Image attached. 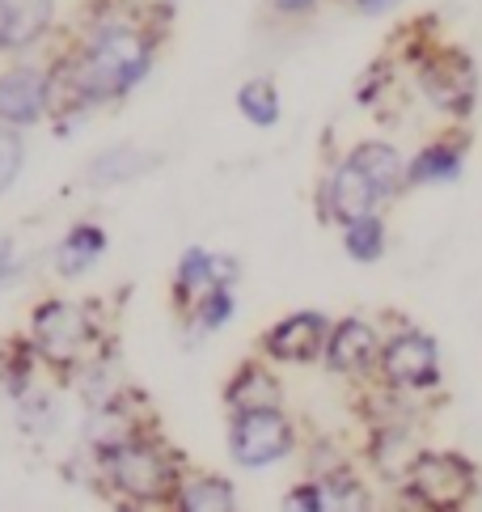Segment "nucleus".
Masks as SVG:
<instances>
[{
    "instance_id": "obj_1",
    "label": "nucleus",
    "mask_w": 482,
    "mask_h": 512,
    "mask_svg": "<svg viewBox=\"0 0 482 512\" xmlns=\"http://www.w3.org/2000/svg\"><path fill=\"white\" fill-rule=\"evenodd\" d=\"M428 17L415 22L402 34L398 56L411 68L419 98L440 111L444 119H470L478 106V64L461 43L440 39V34H423Z\"/></svg>"
},
{
    "instance_id": "obj_2",
    "label": "nucleus",
    "mask_w": 482,
    "mask_h": 512,
    "mask_svg": "<svg viewBox=\"0 0 482 512\" xmlns=\"http://www.w3.org/2000/svg\"><path fill=\"white\" fill-rule=\"evenodd\" d=\"M406 491L428 512H461L478 491V470L457 453H419L406 474Z\"/></svg>"
},
{
    "instance_id": "obj_3",
    "label": "nucleus",
    "mask_w": 482,
    "mask_h": 512,
    "mask_svg": "<svg viewBox=\"0 0 482 512\" xmlns=\"http://www.w3.org/2000/svg\"><path fill=\"white\" fill-rule=\"evenodd\" d=\"M30 339L51 364H77L94 343V318L72 301H43L30 318Z\"/></svg>"
},
{
    "instance_id": "obj_4",
    "label": "nucleus",
    "mask_w": 482,
    "mask_h": 512,
    "mask_svg": "<svg viewBox=\"0 0 482 512\" xmlns=\"http://www.w3.org/2000/svg\"><path fill=\"white\" fill-rule=\"evenodd\" d=\"M106 474L123 496L144 500V504H157L174 491V470L153 445L127 441L119 449H106Z\"/></svg>"
},
{
    "instance_id": "obj_5",
    "label": "nucleus",
    "mask_w": 482,
    "mask_h": 512,
    "mask_svg": "<svg viewBox=\"0 0 482 512\" xmlns=\"http://www.w3.org/2000/svg\"><path fill=\"white\" fill-rule=\"evenodd\" d=\"M51 111V68L13 64L0 72V123L34 127Z\"/></svg>"
},
{
    "instance_id": "obj_6",
    "label": "nucleus",
    "mask_w": 482,
    "mask_h": 512,
    "mask_svg": "<svg viewBox=\"0 0 482 512\" xmlns=\"http://www.w3.org/2000/svg\"><path fill=\"white\" fill-rule=\"evenodd\" d=\"M381 373L389 386L398 390H423L440 377V347L423 331H402L385 343L381 352Z\"/></svg>"
},
{
    "instance_id": "obj_7",
    "label": "nucleus",
    "mask_w": 482,
    "mask_h": 512,
    "mask_svg": "<svg viewBox=\"0 0 482 512\" xmlns=\"http://www.w3.org/2000/svg\"><path fill=\"white\" fill-rule=\"evenodd\" d=\"M292 449V428L280 411H246L233 424V457L241 466H267Z\"/></svg>"
},
{
    "instance_id": "obj_8",
    "label": "nucleus",
    "mask_w": 482,
    "mask_h": 512,
    "mask_svg": "<svg viewBox=\"0 0 482 512\" xmlns=\"http://www.w3.org/2000/svg\"><path fill=\"white\" fill-rule=\"evenodd\" d=\"M322 204H326L330 221L351 225V221H360V216L377 212V204H385V199H381V191L373 187V182L364 178V170L356 166V161H339L335 174L326 178Z\"/></svg>"
},
{
    "instance_id": "obj_9",
    "label": "nucleus",
    "mask_w": 482,
    "mask_h": 512,
    "mask_svg": "<svg viewBox=\"0 0 482 512\" xmlns=\"http://www.w3.org/2000/svg\"><path fill=\"white\" fill-rule=\"evenodd\" d=\"M233 280H237L233 259H225V254H208L203 246H191L187 254H182L178 271H174V297L195 309L212 288H229Z\"/></svg>"
},
{
    "instance_id": "obj_10",
    "label": "nucleus",
    "mask_w": 482,
    "mask_h": 512,
    "mask_svg": "<svg viewBox=\"0 0 482 512\" xmlns=\"http://www.w3.org/2000/svg\"><path fill=\"white\" fill-rule=\"evenodd\" d=\"M466 132H444L411 157V187H449L466 170Z\"/></svg>"
},
{
    "instance_id": "obj_11",
    "label": "nucleus",
    "mask_w": 482,
    "mask_h": 512,
    "mask_svg": "<svg viewBox=\"0 0 482 512\" xmlns=\"http://www.w3.org/2000/svg\"><path fill=\"white\" fill-rule=\"evenodd\" d=\"M381 339L377 331L368 326L364 318H343L335 331H330V343H326V360L335 373H364L373 369V364L381 360Z\"/></svg>"
},
{
    "instance_id": "obj_12",
    "label": "nucleus",
    "mask_w": 482,
    "mask_h": 512,
    "mask_svg": "<svg viewBox=\"0 0 482 512\" xmlns=\"http://www.w3.org/2000/svg\"><path fill=\"white\" fill-rule=\"evenodd\" d=\"M347 161H356L364 170V178L381 191V199H398L411 187V161H406L389 140H364L347 153Z\"/></svg>"
},
{
    "instance_id": "obj_13",
    "label": "nucleus",
    "mask_w": 482,
    "mask_h": 512,
    "mask_svg": "<svg viewBox=\"0 0 482 512\" xmlns=\"http://www.w3.org/2000/svg\"><path fill=\"white\" fill-rule=\"evenodd\" d=\"M330 343V322L322 314H292L280 326H271L267 352L275 360H309Z\"/></svg>"
},
{
    "instance_id": "obj_14",
    "label": "nucleus",
    "mask_w": 482,
    "mask_h": 512,
    "mask_svg": "<svg viewBox=\"0 0 482 512\" xmlns=\"http://www.w3.org/2000/svg\"><path fill=\"white\" fill-rule=\"evenodd\" d=\"M55 26V0H5V56L39 47Z\"/></svg>"
},
{
    "instance_id": "obj_15",
    "label": "nucleus",
    "mask_w": 482,
    "mask_h": 512,
    "mask_svg": "<svg viewBox=\"0 0 482 512\" xmlns=\"http://www.w3.org/2000/svg\"><path fill=\"white\" fill-rule=\"evenodd\" d=\"M157 153H148V149H140V144H115V149H102L94 161H89V174H85V182L89 187H123V182H136V178H144L148 170L157 166Z\"/></svg>"
},
{
    "instance_id": "obj_16",
    "label": "nucleus",
    "mask_w": 482,
    "mask_h": 512,
    "mask_svg": "<svg viewBox=\"0 0 482 512\" xmlns=\"http://www.w3.org/2000/svg\"><path fill=\"white\" fill-rule=\"evenodd\" d=\"M102 254H106V233L98 225H72L64 242L55 246V267H60V276H85Z\"/></svg>"
},
{
    "instance_id": "obj_17",
    "label": "nucleus",
    "mask_w": 482,
    "mask_h": 512,
    "mask_svg": "<svg viewBox=\"0 0 482 512\" xmlns=\"http://www.w3.org/2000/svg\"><path fill=\"white\" fill-rule=\"evenodd\" d=\"M229 402L237 407V415H246V411H275V407H280V386H275V377H267L263 369H241L237 381L229 386Z\"/></svg>"
},
{
    "instance_id": "obj_18",
    "label": "nucleus",
    "mask_w": 482,
    "mask_h": 512,
    "mask_svg": "<svg viewBox=\"0 0 482 512\" xmlns=\"http://www.w3.org/2000/svg\"><path fill=\"white\" fill-rule=\"evenodd\" d=\"M237 111L246 115L254 127H275L280 123V89L271 77H250L237 89Z\"/></svg>"
},
{
    "instance_id": "obj_19",
    "label": "nucleus",
    "mask_w": 482,
    "mask_h": 512,
    "mask_svg": "<svg viewBox=\"0 0 482 512\" xmlns=\"http://www.w3.org/2000/svg\"><path fill=\"white\" fill-rule=\"evenodd\" d=\"M385 242H389V233H385V221L377 212H368V216H360V221L343 225V250L356 263H377L385 254Z\"/></svg>"
},
{
    "instance_id": "obj_20",
    "label": "nucleus",
    "mask_w": 482,
    "mask_h": 512,
    "mask_svg": "<svg viewBox=\"0 0 482 512\" xmlns=\"http://www.w3.org/2000/svg\"><path fill=\"white\" fill-rule=\"evenodd\" d=\"M313 491H318L322 512H368V491L356 479H347V474H330Z\"/></svg>"
},
{
    "instance_id": "obj_21",
    "label": "nucleus",
    "mask_w": 482,
    "mask_h": 512,
    "mask_svg": "<svg viewBox=\"0 0 482 512\" xmlns=\"http://www.w3.org/2000/svg\"><path fill=\"white\" fill-rule=\"evenodd\" d=\"M178 512H237L233 487L225 479H195L187 491H182Z\"/></svg>"
},
{
    "instance_id": "obj_22",
    "label": "nucleus",
    "mask_w": 482,
    "mask_h": 512,
    "mask_svg": "<svg viewBox=\"0 0 482 512\" xmlns=\"http://www.w3.org/2000/svg\"><path fill=\"white\" fill-rule=\"evenodd\" d=\"M415 462H419V445L406 432H381L377 436V466L385 474H411Z\"/></svg>"
},
{
    "instance_id": "obj_23",
    "label": "nucleus",
    "mask_w": 482,
    "mask_h": 512,
    "mask_svg": "<svg viewBox=\"0 0 482 512\" xmlns=\"http://www.w3.org/2000/svg\"><path fill=\"white\" fill-rule=\"evenodd\" d=\"M22 161H26L22 127L0 123V195H5L13 182H17V174H22Z\"/></svg>"
},
{
    "instance_id": "obj_24",
    "label": "nucleus",
    "mask_w": 482,
    "mask_h": 512,
    "mask_svg": "<svg viewBox=\"0 0 482 512\" xmlns=\"http://www.w3.org/2000/svg\"><path fill=\"white\" fill-rule=\"evenodd\" d=\"M195 318L208 326V331H216L220 322H229V318H233V292H229V288H212L208 297L195 305Z\"/></svg>"
},
{
    "instance_id": "obj_25",
    "label": "nucleus",
    "mask_w": 482,
    "mask_h": 512,
    "mask_svg": "<svg viewBox=\"0 0 482 512\" xmlns=\"http://www.w3.org/2000/svg\"><path fill=\"white\" fill-rule=\"evenodd\" d=\"M318 5L322 0H271V9L280 17H288V22H305V17L318 13Z\"/></svg>"
},
{
    "instance_id": "obj_26",
    "label": "nucleus",
    "mask_w": 482,
    "mask_h": 512,
    "mask_svg": "<svg viewBox=\"0 0 482 512\" xmlns=\"http://www.w3.org/2000/svg\"><path fill=\"white\" fill-rule=\"evenodd\" d=\"M335 5L360 13V17H385V13H394L402 0H335Z\"/></svg>"
},
{
    "instance_id": "obj_27",
    "label": "nucleus",
    "mask_w": 482,
    "mask_h": 512,
    "mask_svg": "<svg viewBox=\"0 0 482 512\" xmlns=\"http://www.w3.org/2000/svg\"><path fill=\"white\" fill-rule=\"evenodd\" d=\"M284 512H322V508H318V491H313V487L292 491V496L284 500Z\"/></svg>"
},
{
    "instance_id": "obj_28",
    "label": "nucleus",
    "mask_w": 482,
    "mask_h": 512,
    "mask_svg": "<svg viewBox=\"0 0 482 512\" xmlns=\"http://www.w3.org/2000/svg\"><path fill=\"white\" fill-rule=\"evenodd\" d=\"M13 271H17V263H13V237H0V284H9Z\"/></svg>"
},
{
    "instance_id": "obj_29",
    "label": "nucleus",
    "mask_w": 482,
    "mask_h": 512,
    "mask_svg": "<svg viewBox=\"0 0 482 512\" xmlns=\"http://www.w3.org/2000/svg\"><path fill=\"white\" fill-rule=\"evenodd\" d=\"M0 56H5V0H0Z\"/></svg>"
}]
</instances>
